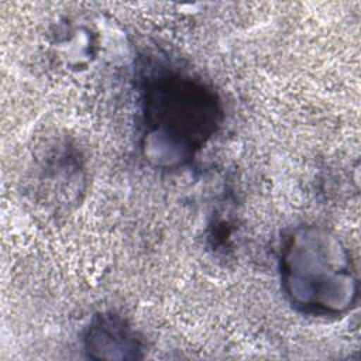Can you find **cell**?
<instances>
[{"label": "cell", "mask_w": 361, "mask_h": 361, "mask_svg": "<svg viewBox=\"0 0 361 361\" xmlns=\"http://www.w3.org/2000/svg\"><path fill=\"white\" fill-rule=\"evenodd\" d=\"M83 348L94 360L142 358V340L135 329L113 312L96 314L85 329Z\"/></svg>", "instance_id": "cell-3"}, {"label": "cell", "mask_w": 361, "mask_h": 361, "mask_svg": "<svg viewBox=\"0 0 361 361\" xmlns=\"http://www.w3.org/2000/svg\"><path fill=\"white\" fill-rule=\"evenodd\" d=\"M278 272L283 296L299 313L336 319L358 300V274L347 245L322 226H296L281 240Z\"/></svg>", "instance_id": "cell-2"}, {"label": "cell", "mask_w": 361, "mask_h": 361, "mask_svg": "<svg viewBox=\"0 0 361 361\" xmlns=\"http://www.w3.org/2000/svg\"><path fill=\"white\" fill-rule=\"evenodd\" d=\"M140 116L144 158L155 168L178 169L219 131L223 104L204 80L159 65L141 80Z\"/></svg>", "instance_id": "cell-1"}]
</instances>
